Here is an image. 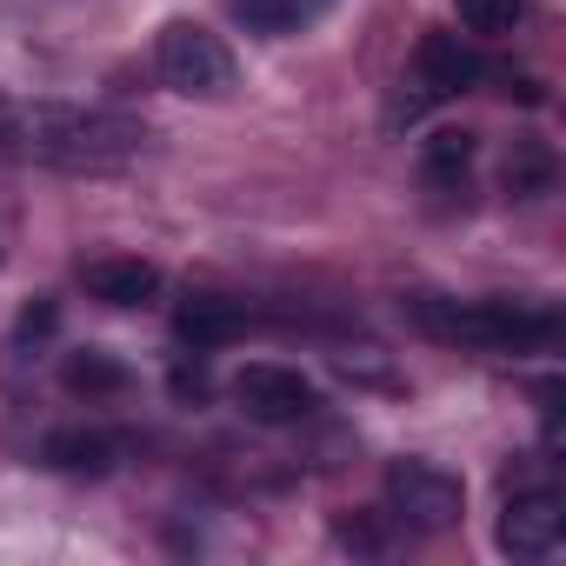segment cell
Instances as JSON below:
<instances>
[{"label": "cell", "mask_w": 566, "mask_h": 566, "mask_svg": "<svg viewBox=\"0 0 566 566\" xmlns=\"http://www.w3.org/2000/svg\"><path fill=\"white\" fill-rule=\"evenodd\" d=\"M81 280H87V294L107 301V307H147L160 294V266L134 260V253H101V260L81 266Z\"/></svg>", "instance_id": "cell-6"}, {"label": "cell", "mask_w": 566, "mask_h": 566, "mask_svg": "<svg viewBox=\"0 0 566 566\" xmlns=\"http://www.w3.org/2000/svg\"><path fill=\"white\" fill-rule=\"evenodd\" d=\"M453 8H460V28H467V34L500 41V34H513V28H520L526 0H453Z\"/></svg>", "instance_id": "cell-11"}, {"label": "cell", "mask_w": 566, "mask_h": 566, "mask_svg": "<svg viewBox=\"0 0 566 566\" xmlns=\"http://www.w3.org/2000/svg\"><path fill=\"white\" fill-rule=\"evenodd\" d=\"M233 400H240V413H247V420L287 427V420H307L321 394H314V380H307V374H294V367L253 360V367H240V380H233Z\"/></svg>", "instance_id": "cell-4"}, {"label": "cell", "mask_w": 566, "mask_h": 566, "mask_svg": "<svg viewBox=\"0 0 566 566\" xmlns=\"http://www.w3.org/2000/svg\"><path fill=\"white\" fill-rule=\"evenodd\" d=\"M327 8H334V0H287V34H294V28H307V21H321Z\"/></svg>", "instance_id": "cell-14"}, {"label": "cell", "mask_w": 566, "mask_h": 566, "mask_svg": "<svg viewBox=\"0 0 566 566\" xmlns=\"http://www.w3.org/2000/svg\"><path fill=\"white\" fill-rule=\"evenodd\" d=\"M413 321L440 340H467V347H500V354H520V347H553L559 321L546 307H526V301H407Z\"/></svg>", "instance_id": "cell-1"}, {"label": "cell", "mask_w": 566, "mask_h": 566, "mask_svg": "<svg viewBox=\"0 0 566 566\" xmlns=\"http://www.w3.org/2000/svg\"><path fill=\"white\" fill-rule=\"evenodd\" d=\"M61 380H67L74 394H120V387H127V367L87 347V354H67V367H61Z\"/></svg>", "instance_id": "cell-10"}, {"label": "cell", "mask_w": 566, "mask_h": 566, "mask_svg": "<svg viewBox=\"0 0 566 566\" xmlns=\"http://www.w3.org/2000/svg\"><path fill=\"white\" fill-rule=\"evenodd\" d=\"M559 539H566V506H559V493L526 486V493L506 500V513H500V546H506L513 559H553Z\"/></svg>", "instance_id": "cell-5"}, {"label": "cell", "mask_w": 566, "mask_h": 566, "mask_svg": "<svg viewBox=\"0 0 566 566\" xmlns=\"http://www.w3.org/2000/svg\"><path fill=\"white\" fill-rule=\"evenodd\" d=\"M413 67H420V87H427V94H467V87L480 81V54H473L460 34H420Z\"/></svg>", "instance_id": "cell-7"}, {"label": "cell", "mask_w": 566, "mask_h": 566, "mask_svg": "<svg viewBox=\"0 0 566 566\" xmlns=\"http://www.w3.org/2000/svg\"><path fill=\"white\" fill-rule=\"evenodd\" d=\"M467 160H473V134H433L427 140V167L433 174H460Z\"/></svg>", "instance_id": "cell-12"}, {"label": "cell", "mask_w": 566, "mask_h": 566, "mask_svg": "<svg viewBox=\"0 0 566 566\" xmlns=\"http://www.w3.org/2000/svg\"><path fill=\"white\" fill-rule=\"evenodd\" d=\"M233 14L253 34H287V0H233Z\"/></svg>", "instance_id": "cell-13"}, {"label": "cell", "mask_w": 566, "mask_h": 566, "mask_svg": "<svg viewBox=\"0 0 566 566\" xmlns=\"http://www.w3.org/2000/svg\"><path fill=\"white\" fill-rule=\"evenodd\" d=\"M48 327H54V307H34V314L21 321V334H48Z\"/></svg>", "instance_id": "cell-15"}, {"label": "cell", "mask_w": 566, "mask_h": 566, "mask_svg": "<svg viewBox=\"0 0 566 566\" xmlns=\"http://www.w3.org/2000/svg\"><path fill=\"white\" fill-rule=\"evenodd\" d=\"M387 513L420 526V533H440L467 513V486H460V473H447L433 460H394L387 467Z\"/></svg>", "instance_id": "cell-3"}, {"label": "cell", "mask_w": 566, "mask_h": 566, "mask_svg": "<svg viewBox=\"0 0 566 566\" xmlns=\"http://www.w3.org/2000/svg\"><path fill=\"white\" fill-rule=\"evenodd\" d=\"M154 61H160V81L174 94H187V101H227L233 74H240L233 54H227V41L213 28H200V21H167Z\"/></svg>", "instance_id": "cell-2"}, {"label": "cell", "mask_w": 566, "mask_h": 566, "mask_svg": "<svg viewBox=\"0 0 566 566\" xmlns=\"http://www.w3.org/2000/svg\"><path fill=\"white\" fill-rule=\"evenodd\" d=\"M48 467H61V473H107L114 460H120V440L114 433H101V427H61V433H48Z\"/></svg>", "instance_id": "cell-9"}, {"label": "cell", "mask_w": 566, "mask_h": 566, "mask_svg": "<svg viewBox=\"0 0 566 566\" xmlns=\"http://www.w3.org/2000/svg\"><path fill=\"white\" fill-rule=\"evenodd\" d=\"M174 327H180V340H193V347H220V340H233V334L247 327V307H240V301H220V294H187V301L174 307Z\"/></svg>", "instance_id": "cell-8"}]
</instances>
